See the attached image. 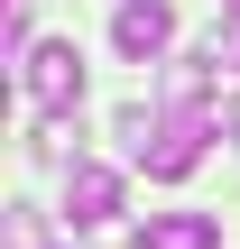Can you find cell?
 Here are the masks:
<instances>
[{
    "label": "cell",
    "instance_id": "4",
    "mask_svg": "<svg viewBox=\"0 0 240 249\" xmlns=\"http://www.w3.org/2000/svg\"><path fill=\"white\" fill-rule=\"evenodd\" d=\"M65 222H74V231L120 222V176H111V166H74V176H65Z\"/></svg>",
    "mask_w": 240,
    "mask_h": 249
},
{
    "label": "cell",
    "instance_id": "2",
    "mask_svg": "<svg viewBox=\"0 0 240 249\" xmlns=\"http://www.w3.org/2000/svg\"><path fill=\"white\" fill-rule=\"evenodd\" d=\"M166 37H176V9H166V0H120V9H111V46H120V55L157 65Z\"/></svg>",
    "mask_w": 240,
    "mask_h": 249
},
{
    "label": "cell",
    "instance_id": "7",
    "mask_svg": "<svg viewBox=\"0 0 240 249\" xmlns=\"http://www.w3.org/2000/svg\"><path fill=\"white\" fill-rule=\"evenodd\" d=\"M222 129H231V148H240V102H231V120H222Z\"/></svg>",
    "mask_w": 240,
    "mask_h": 249
},
{
    "label": "cell",
    "instance_id": "5",
    "mask_svg": "<svg viewBox=\"0 0 240 249\" xmlns=\"http://www.w3.org/2000/svg\"><path fill=\"white\" fill-rule=\"evenodd\" d=\"M213 240H222L213 213H157V222H139V249H213Z\"/></svg>",
    "mask_w": 240,
    "mask_h": 249
},
{
    "label": "cell",
    "instance_id": "3",
    "mask_svg": "<svg viewBox=\"0 0 240 249\" xmlns=\"http://www.w3.org/2000/svg\"><path fill=\"white\" fill-rule=\"evenodd\" d=\"M203 139H213L203 120H176V111H166V129L139 148V166H148L157 185H176V176H194V166H203Z\"/></svg>",
    "mask_w": 240,
    "mask_h": 249
},
{
    "label": "cell",
    "instance_id": "1",
    "mask_svg": "<svg viewBox=\"0 0 240 249\" xmlns=\"http://www.w3.org/2000/svg\"><path fill=\"white\" fill-rule=\"evenodd\" d=\"M18 83H28V102H37L46 120H65V111L83 102V55H74L65 37H46V46L18 55Z\"/></svg>",
    "mask_w": 240,
    "mask_h": 249
},
{
    "label": "cell",
    "instance_id": "6",
    "mask_svg": "<svg viewBox=\"0 0 240 249\" xmlns=\"http://www.w3.org/2000/svg\"><path fill=\"white\" fill-rule=\"evenodd\" d=\"M222 74H240V0H222V28H213V46H203Z\"/></svg>",
    "mask_w": 240,
    "mask_h": 249
}]
</instances>
